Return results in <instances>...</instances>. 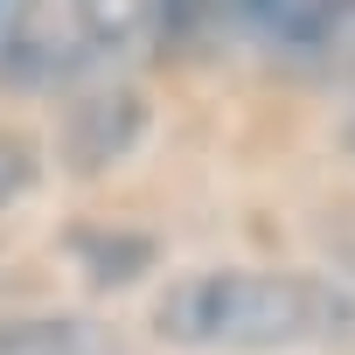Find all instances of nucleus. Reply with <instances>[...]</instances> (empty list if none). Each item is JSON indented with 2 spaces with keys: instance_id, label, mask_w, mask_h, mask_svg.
I'll return each instance as SVG.
<instances>
[{
  "instance_id": "nucleus-5",
  "label": "nucleus",
  "mask_w": 355,
  "mask_h": 355,
  "mask_svg": "<svg viewBox=\"0 0 355 355\" xmlns=\"http://www.w3.org/2000/svg\"><path fill=\"white\" fill-rule=\"evenodd\" d=\"M327 244H334V258L355 272V216H348V223H334V230H327ZM348 293H355V286H348Z\"/></svg>"
},
{
  "instance_id": "nucleus-3",
  "label": "nucleus",
  "mask_w": 355,
  "mask_h": 355,
  "mask_svg": "<svg viewBox=\"0 0 355 355\" xmlns=\"http://www.w3.org/2000/svg\"><path fill=\"white\" fill-rule=\"evenodd\" d=\"M0 355H139L119 327L77 313H0Z\"/></svg>"
},
{
  "instance_id": "nucleus-4",
  "label": "nucleus",
  "mask_w": 355,
  "mask_h": 355,
  "mask_svg": "<svg viewBox=\"0 0 355 355\" xmlns=\"http://www.w3.org/2000/svg\"><path fill=\"white\" fill-rule=\"evenodd\" d=\"M28 182H35V146L21 132H0V209H8Z\"/></svg>"
},
{
  "instance_id": "nucleus-1",
  "label": "nucleus",
  "mask_w": 355,
  "mask_h": 355,
  "mask_svg": "<svg viewBox=\"0 0 355 355\" xmlns=\"http://www.w3.org/2000/svg\"><path fill=\"white\" fill-rule=\"evenodd\" d=\"M355 327V293L306 279V272H272V265H216L189 272L153 300V334L167 348H230V355H272L300 341H327Z\"/></svg>"
},
{
  "instance_id": "nucleus-2",
  "label": "nucleus",
  "mask_w": 355,
  "mask_h": 355,
  "mask_svg": "<svg viewBox=\"0 0 355 355\" xmlns=\"http://www.w3.org/2000/svg\"><path fill=\"white\" fill-rule=\"evenodd\" d=\"M139 28V0H0V84L49 91L98 70Z\"/></svg>"
}]
</instances>
